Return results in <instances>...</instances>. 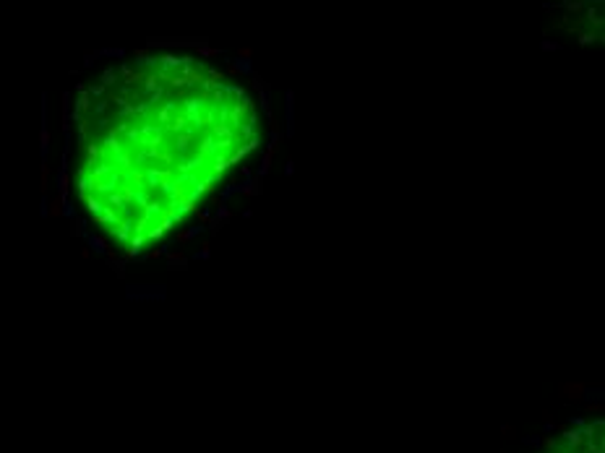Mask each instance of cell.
<instances>
[{"label": "cell", "mask_w": 605, "mask_h": 453, "mask_svg": "<svg viewBox=\"0 0 605 453\" xmlns=\"http://www.w3.org/2000/svg\"><path fill=\"white\" fill-rule=\"evenodd\" d=\"M259 110L193 55H136L76 102L73 180L89 219L126 250L178 229L259 146Z\"/></svg>", "instance_id": "6da1fadb"}]
</instances>
